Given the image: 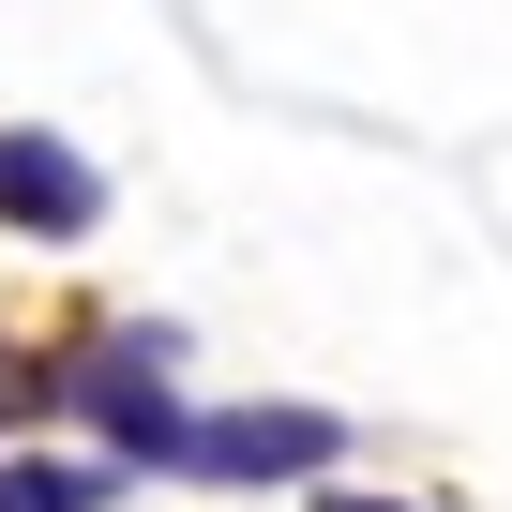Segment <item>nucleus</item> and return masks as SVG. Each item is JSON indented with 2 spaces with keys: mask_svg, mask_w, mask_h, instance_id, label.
Segmentation results:
<instances>
[{
  "mask_svg": "<svg viewBox=\"0 0 512 512\" xmlns=\"http://www.w3.org/2000/svg\"><path fill=\"white\" fill-rule=\"evenodd\" d=\"M317 512H407V497H317Z\"/></svg>",
  "mask_w": 512,
  "mask_h": 512,
  "instance_id": "39448f33",
  "label": "nucleus"
},
{
  "mask_svg": "<svg viewBox=\"0 0 512 512\" xmlns=\"http://www.w3.org/2000/svg\"><path fill=\"white\" fill-rule=\"evenodd\" d=\"M0 512H106V467H76V452H0Z\"/></svg>",
  "mask_w": 512,
  "mask_h": 512,
  "instance_id": "20e7f679",
  "label": "nucleus"
},
{
  "mask_svg": "<svg viewBox=\"0 0 512 512\" xmlns=\"http://www.w3.org/2000/svg\"><path fill=\"white\" fill-rule=\"evenodd\" d=\"M332 452H347L332 407H211L196 452H181V482H317Z\"/></svg>",
  "mask_w": 512,
  "mask_h": 512,
  "instance_id": "f03ea898",
  "label": "nucleus"
},
{
  "mask_svg": "<svg viewBox=\"0 0 512 512\" xmlns=\"http://www.w3.org/2000/svg\"><path fill=\"white\" fill-rule=\"evenodd\" d=\"M166 362H181L166 332H106V347H76V362H61V392L121 437V467H181V452H196V422H181Z\"/></svg>",
  "mask_w": 512,
  "mask_h": 512,
  "instance_id": "f257e3e1",
  "label": "nucleus"
},
{
  "mask_svg": "<svg viewBox=\"0 0 512 512\" xmlns=\"http://www.w3.org/2000/svg\"><path fill=\"white\" fill-rule=\"evenodd\" d=\"M0 226H31V241H91V226H106L91 151H61V136H0Z\"/></svg>",
  "mask_w": 512,
  "mask_h": 512,
  "instance_id": "7ed1b4c3",
  "label": "nucleus"
}]
</instances>
